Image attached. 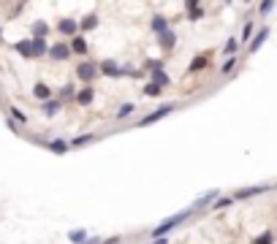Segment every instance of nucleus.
<instances>
[{
  "mask_svg": "<svg viewBox=\"0 0 277 244\" xmlns=\"http://www.w3.org/2000/svg\"><path fill=\"white\" fill-rule=\"evenodd\" d=\"M190 215H193V212H190V209H185V212H179V215H174V217H166V220L160 222V225H155V228H152V233H150V236H155V239H163L169 231H174L177 225H182V222L188 220Z\"/></svg>",
  "mask_w": 277,
  "mask_h": 244,
  "instance_id": "nucleus-1",
  "label": "nucleus"
},
{
  "mask_svg": "<svg viewBox=\"0 0 277 244\" xmlns=\"http://www.w3.org/2000/svg\"><path fill=\"white\" fill-rule=\"evenodd\" d=\"M174 109H177V103H163L160 109H155V111H150L147 117H142V120H139V128H147V125H152V122L163 120V117H166V114H171Z\"/></svg>",
  "mask_w": 277,
  "mask_h": 244,
  "instance_id": "nucleus-2",
  "label": "nucleus"
},
{
  "mask_svg": "<svg viewBox=\"0 0 277 244\" xmlns=\"http://www.w3.org/2000/svg\"><path fill=\"white\" fill-rule=\"evenodd\" d=\"M76 76L84 81V84H90V81L98 76V65H95V63H79L76 65Z\"/></svg>",
  "mask_w": 277,
  "mask_h": 244,
  "instance_id": "nucleus-3",
  "label": "nucleus"
},
{
  "mask_svg": "<svg viewBox=\"0 0 277 244\" xmlns=\"http://www.w3.org/2000/svg\"><path fill=\"white\" fill-rule=\"evenodd\" d=\"M272 185H258V187H242V190L234 193V201H245V198H253V195H261V193H266Z\"/></svg>",
  "mask_w": 277,
  "mask_h": 244,
  "instance_id": "nucleus-4",
  "label": "nucleus"
},
{
  "mask_svg": "<svg viewBox=\"0 0 277 244\" xmlns=\"http://www.w3.org/2000/svg\"><path fill=\"white\" fill-rule=\"evenodd\" d=\"M98 71H101L103 76H125V73H123V68H120V65L114 63V60H103V63L98 65Z\"/></svg>",
  "mask_w": 277,
  "mask_h": 244,
  "instance_id": "nucleus-5",
  "label": "nucleus"
},
{
  "mask_svg": "<svg viewBox=\"0 0 277 244\" xmlns=\"http://www.w3.org/2000/svg\"><path fill=\"white\" fill-rule=\"evenodd\" d=\"M218 201V190H209V193H204V195L199 198V201L190 206V212H196V209H204V206H209V203H215Z\"/></svg>",
  "mask_w": 277,
  "mask_h": 244,
  "instance_id": "nucleus-6",
  "label": "nucleus"
},
{
  "mask_svg": "<svg viewBox=\"0 0 277 244\" xmlns=\"http://www.w3.org/2000/svg\"><path fill=\"white\" fill-rule=\"evenodd\" d=\"M68 54H71V49L65 47L63 41H60V44H54V47L49 49V57H52L54 63H60V60H65V57H68Z\"/></svg>",
  "mask_w": 277,
  "mask_h": 244,
  "instance_id": "nucleus-7",
  "label": "nucleus"
},
{
  "mask_svg": "<svg viewBox=\"0 0 277 244\" xmlns=\"http://www.w3.org/2000/svg\"><path fill=\"white\" fill-rule=\"evenodd\" d=\"M49 47H47V41L44 38H30V54L33 57H41V54H47Z\"/></svg>",
  "mask_w": 277,
  "mask_h": 244,
  "instance_id": "nucleus-8",
  "label": "nucleus"
},
{
  "mask_svg": "<svg viewBox=\"0 0 277 244\" xmlns=\"http://www.w3.org/2000/svg\"><path fill=\"white\" fill-rule=\"evenodd\" d=\"M158 44H160V49H166V52H171L174 49V44H177V35H174V30H166L163 35H158Z\"/></svg>",
  "mask_w": 277,
  "mask_h": 244,
  "instance_id": "nucleus-9",
  "label": "nucleus"
},
{
  "mask_svg": "<svg viewBox=\"0 0 277 244\" xmlns=\"http://www.w3.org/2000/svg\"><path fill=\"white\" fill-rule=\"evenodd\" d=\"M269 38V27H261L258 30V35H255L253 41H250V52H258L261 47H264V41Z\"/></svg>",
  "mask_w": 277,
  "mask_h": 244,
  "instance_id": "nucleus-10",
  "label": "nucleus"
},
{
  "mask_svg": "<svg viewBox=\"0 0 277 244\" xmlns=\"http://www.w3.org/2000/svg\"><path fill=\"white\" fill-rule=\"evenodd\" d=\"M169 73H166V71H155V73H152V79H150V84H155V87H160V90H163V87H169Z\"/></svg>",
  "mask_w": 277,
  "mask_h": 244,
  "instance_id": "nucleus-11",
  "label": "nucleus"
},
{
  "mask_svg": "<svg viewBox=\"0 0 277 244\" xmlns=\"http://www.w3.org/2000/svg\"><path fill=\"white\" fill-rule=\"evenodd\" d=\"M150 27H152V33L163 35L166 30H169V19H166V17H152V22H150Z\"/></svg>",
  "mask_w": 277,
  "mask_h": 244,
  "instance_id": "nucleus-12",
  "label": "nucleus"
},
{
  "mask_svg": "<svg viewBox=\"0 0 277 244\" xmlns=\"http://www.w3.org/2000/svg\"><path fill=\"white\" fill-rule=\"evenodd\" d=\"M93 98H95L93 87H84V90H79V93H76V100H79V106H90V103H93Z\"/></svg>",
  "mask_w": 277,
  "mask_h": 244,
  "instance_id": "nucleus-13",
  "label": "nucleus"
},
{
  "mask_svg": "<svg viewBox=\"0 0 277 244\" xmlns=\"http://www.w3.org/2000/svg\"><path fill=\"white\" fill-rule=\"evenodd\" d=\"M57 27H60V33L63 35H74L76 33V22H74V19H60Z\"/></svg>",
  "mask_w": 277,
  "mask_h": 244,
  "instance_id": "nucleus-14",
  "label": "nucleus"
},
{
  "mask_svg": "<svg viewBox=\"0 0 277 244\" xmlns=\"http://www.w3.org/2000/svg\"><path fill=\"white\" fill-rule=\"evenodd\" d=\"M71 52H76V54H87V41L84 38H71Z\"/></svg>",
  "mask_w": 277,
  "mask_h": 244,
  "instance_id": "nucleus-15",
  "label": "nucleus"
},
{
  "mask_svg": "<svg viewBox=\"0 0 277 244\" xmlns=\"http://www.w3.org/2000/svg\"><path fill=\"white\" fill-rule=\"evenodd\" d=\"M68 239H71V242L74 244H84V242H87V231H82V228H76V231H71V233H68Z\"/></svg>",
  "mask_w": 277,
  "mask_h": 244,
  "instance_id": "nucleus-16",
  "label": "nucleus"
},
{
  "mask_svg": "<svg viewBox=\"0 0 277 244\" xmlns=\"http://www.w3.org/2000/svg\"><path fill=\"white\" fill-rule=\"evenodd\" d=\"M60 106H63L60 100H47V103H44V114H47V117H54V114L60 111Z\"/></svg>",
  "mask_w": 277,
  "mask_h": 244,
  "instance_id": "nucleus-17",
  "label": "nucleus"
},
{
  "mask_svg": "<svg viewBox=\"0 0 277 244\" xmlns=\"http://www.w3.org/2000/svg\"><path fill=\"white\" fill-rule=\"evenodd\" d=\"M79 27H82V30H95V27H98V17H95V14H90V17H84Z\"/></svg>",
  "mask_w": 277,
  "mask_h": 244,
  "instance_id": "nucleus-18",
  "label": "nucleus"
},
{
  "mask_svg": "<svg viewBox=\"0 0 277 244\" xmlns=\"http://www.w3.org/2000/svg\"><path fill=\"white\" fill-rule=\"evenodd\" d=\"M253 244H275V233H272V231H264L261 236L253 239Z\"/></svg>",
  "mask_w": 277,
  "mask_h": 244,
  "instance_id": "nucleus-19",
  "label": "nucleus"
},
{
  "mask_svg": "<svg viewBox=\"0 0 277 244\" xmlns=\"http://www.w3.org/2000/svg\"><path fill=\"white\" fill-rule=\"evenodd\" d=\"M33 95L41 98V100H49V87L47 84H36V87H33Z\"/></svg>",
  "mask_w": 277,
  "mask_h": 244,
  "instance_id": "nucleus-20",
  "label": "nucleus"
},
{
  "mask_svg": "<svg viewBox=\"0 0 277 244\" xmlns=\"http://www.w3.org/2000/svg\"><path fill=\"white\" fill-rule=\"evenodd\" d=\"M49 149H52L54 155H65V152H68V144H65V141H52Z\"/></svg>",
  "mask_w": 277,
  "mask_h": 244,
  "instance_id": "nucleus-21",
  "label": "nucleus"
},
{
  "mask_svg": "<svg viewBox=\"0 0 277 244\" xmlns=\"http://www.w3.org/2000/svg\"><path fill=\"white\" fill-rule=\"evenodd\" d=\"M17 52L22 54V57H33V54H30V41H19V44H17Z\"/></svg>",
  "mask_w": 277,
  "mask_h": 244,
  "instance_id": "nucleus-22",
  "label": "nucleus"
},
{
  "mask_svg": "<svg viewBox=\"0 0 277 244\" xmlns=\"http://www.w3.org/2000/svg\"><path fill=\"white\" fill-rule=\"evenodd\" d=\"M93 139H95L93 133H87V136H76V139H74L71 144H74V146H84V144H90V141H93Z\"/></svg>",
  "mask_w": 277,
  "mask_h": 244,
  "instance_id": "nucleus-23",
  "label": "nucleus"
},
{
  "mask_svg": "<svg viewBox=\"0 0 277 244\" xmlns=\"http://www.w3.org/2000/svg\"><path fill=\"white\" fill-rule=\"evenodd\" d=\"M33 33H36V38H44L47 35V22H36L33 24Z\"/></svg>",
  "mask_w": 277,
  "mask_h": 244,
  "instance_id": "nucleus-24",
  "label": "nucleus"
},
{
  "mask_svg": "<svg viewBox=\"0 0 277 244\" xmlns=\"http://www.w3.org/2000/svg\"><path fill=\"white\" fill-rule=\"evenodd\" d=\"M133 109H136V106H133V103H123V106H120V111H117V117H120V120H123V117H128V114H133Z\"/></svg>",
  "mask_w": 277,
  "mask_h": 244,
  "instance_id": "nucleus-25",
  "label": "nucleus"
},
{
  "mask_svg": "<svg viewBox=\"0 0 277 244\" xmlns=\"http://www.w3.org/2000/svg\"><path fill=\"white\" fill-rule=\"evenodd\" d=\"M236 63H239V60H236V57H228V60H226L223 65H220V71H223V73H231V71H234V65H236Z\"/></svg>",
  "mask_w": 277,
  "mask_h": 244,
  "instance_id": "nucleus-26",
  "label": "nucleus"
},
{
  "mask_svg": "<svg viewBox=\"0 0 277 244\" xmlns=\"http://www.w3.org/2000/svg\"><path fill=\"white\" fill-rule=\"evenodd\" d=\"M236 49H239V41H236V38H231L228 44H226V54H228V57H234V52H236Z\"/></svg>",
  "mask_w": 277,
  "mask_h": 244,
  "instance_id": "nucleus-27",
  "label": "nucleus"
},
{
  "mask_svg": "<svg viewBox=\"0 0 277 244\" xmlns=\"http://www.w3.org/2000/svg\"><path fill=\"white\" fill-rule=\"evenodd\" d=\"M201 68H206V57H196L190 63V71H201Z\"/></svg>",
  "mask_w": 277,
  "mask_h": 244,
  "instance_id": "nucleus-28",
  "label": "nucleus"
},
{
  "mask_svg": "<svg viewBox=\"0 0 277 244\" xmlns=\"http://www.w3.org/2000/svg\"><path fill=\"white\" fill-rule=\"evenodd\" d=\"M258 11L266 17V14H272V11H275V3H272V0H266V3H261V6H258Z\"/></svg>",
  "mask_w": 277,
  "mask_h": 244,
  "instance_id": "nucleus-29",
  "label": "nucleus"
},
{
  "mask_svg": "<svg viewBox=\"0 0 277 244\" xmlns=\"http://www.w3.org/2000/svg\"><path fill=\"white\" fill-rule=\"evenodd\" d=\"M250 35H253V22L245 24V30H242V41H250Z\"/></svg>",
  "mask_w": 277,
  "mask_h": 244,
  "instance_id": "nucleus-30",
  "label": "nucleus"
},
{
  "mask_svg": "<svg viewBox=\"0 0 277 244\" xmlns=\"http://www.w3.org/2000/svg\"><path fill=\"white\" fill-rule=\"evenodd\" d=\"M147 68L155 73V71H163V63H160V60H150V63H147Z\"/></svg>",
  "mask_w": 277,
  "mask_h": 244,
  "instance_id": "nucleus-31",
  "label": "nucleus"
},
{
  "mask_svg": "<svg viewBox=\"0 0 277 244\" xmlns=\"http://www.w3.org/2000/svg\"><path fill=\"white\" fill-rule=\"evenodd\" d=\"M160 87H155V84H144V95H158Z\"/></svg>",
  "mask_w": 277,
  "mask_h": 244,
  "instance_id": "nucleus-32",
  "label": "nucleus"
},
{
  "mask_svg": "<svg viewBox=\"0 0 277 244\" xmlns=\"http://www.w3.org/2000/svg\"><path fill=\"white\" fill-rule=\"evenodd\" d=\"M201 14H204L201 8H188V17L190 19H201Z\"/></svg>",
  "mask_w": 277,
  "mask_h": 244,
  "instance_id": "nucleus-33",
  "label": "nucleus"
},
{
  "mask_svg": "<svg viewBox=\"0 0 277 244\" xmlns=\"http://www.w3.org/2000/svg\"><path fill=\"white\" fill-rule=\"evenodd\" d=\"M228 203H231V198H218V201H215V209H223Z\"/></svg>",
  "mask_w": 277,
  "mask_h": 244,
  "instance_id": "nucleus-34",
  "label": "nucleus"
},
{
  "mask_svg": "<svg viewBox=\"0 0 277 244\" xmlns=\"http://www.w3.org/2000/svg\"><path fill=\"white\" fill-rule=\"evenodd\" d=\"M11 117H14V120H17V122H25V114H22V111H19V109H11Z\"/></svg>",
  "mask_w": 277,
  "mask_h": 244,
  "instance_id": "nucleus-35",
  "label": "nucleus"
},
{
  "mask_svg": "<svg viewBox=\"0 0 277 244\" xmlns=\"http://www.w3.org/2000/svg\"><path fill=\"white\" fill-rule=\"evenodd\" d=\"M63 95H65V98H71V95H74V87H71V84H68V87H63Z\"/></svg>",
  "mask_w": 277,
  "mask_h": 244,
  "instance_id": "nucleus-36",
  "label": "nucleus"
},
{
  "mask_svg": "<svg viewBox=\"0 0 277 244\" xmlns=\"http://www.w3.org/2000/svg\"><path fill=\"white\" fill-rule=\"evenodd\" d=\"M84 244H101V242H98V239L93 236V239H87V242H84Z\"/></svg>",
  "mask_w": 277,
  "mask_h": 244,
  "instance_id": "nucleus-37",
  "label": "nucleus"
},
{
  "mask_svg": "<svg viewBox=\"0 0 277 244\" xmlns=\"http://www.w3.org/2000/svg\"><path fill=\"white\" fill-rule=\"evenodd\" d=\"M155 244H169V239H155Z\"/></svg>",
  "mask_w": 277,
  "mask_h": 244,
  "instance_id": "nucleus-38",
  "label": "nucleus"
}]
</instances>
